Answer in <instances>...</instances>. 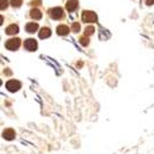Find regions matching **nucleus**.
Instances as JSON below:
<instances>
[{
    "label": "nucleus",
    "mask_w": 154,
    "mask_h": 154,
    "mask_svg": "<svg viewBox=\"0 0 154 154\" xmlns=\"http://www.w3.org/2000/svg\"><path fill=\"white\" fill-rule=\"evenodd\" d=\"M21 45V41L20 38H10V40H8L5 42V47L10 51H16Z\"/></svg>",
    "instance_id": "f257e3e1"
},
{
    "label": "nucleus",
    "mask_w": 154,
    "mask_h": 154,
    "mask_svg": "<svg viewBox=\"0 0 154 154\" xmlns=\"http://www.w3.org/2000/svg\"><path fill=\"white\" fill-rule=\"evenodd\" d=\"M82 19L84 22H95L97 20V16L93 11H84L82 14Z\"/></svg>",
    "instance_id": "f03ea898"
},
{
    "label": "nucleus",
    "mask_w": 154,
    "mask_h": 154,
    "mask_svg": "<svg viewBox=\"0 0 154 154\" xmlns=\"http://www.w3.org/2000/svg\"><path fill=\"white\" fill-rule=\"evenodd\" d=\"M64 15V12H63V9L62 8H53V9H51L49 10V16L54 19V20H59L62 19Z\"/></svg>",
    "instance_id": "7ed1b4c3"
},
{
    "label": "nucleus",
    "mask_w": 154,
    "mask_h": 154,
    "mask_svg": "<svg viewBox=\"0 0 154 154\" xmlns=\"http://www.w3.org/2000/svg\"><path fill=\"white\" fill-rule=\"evenodd\" d=\"M20 88H21V83L19 80H9L6 83V89L9 91H11V93L17 91Z\"/></svg>",
    "instance_id": "20e7f679"
},
{
    "label": "nucleus",
    "mask_w": 154,
    "mask_h": 154,
    "mask_svg": "<svg viewBox=\"0 0 154 154\" xmlns=\"http://www.w3.org/2000/svg\"><path fill=\"white\" fill-rule=\"evenodd\" d=\"M25 48L30 52H33V51L37 49V41L33 40V38H29V40L25 41Z\"/></svg>",
    "instance_id": "39448f33"
},
{
    "label": "nucleus",
    "mask_w": 154,
    "mask_h": 154,
    "mask_svg": "<svg viewBox=\"0 0 154 154\" xmlns=\"http://www.w3.org/2000/svg\"><path fill=\"white\" fill-rule=\"evenodd\" d=\"M15 131L12 130V128H6V130L3 132V137L6 139V140H12L15 138Z\"/></svg>",
    "instance_id": "423d86ee"
},
{
    "label": "nucleus",
    "mask_w": 154,
    "mask_h": 154,
    "mask_svg": "<svg viewBox=\"0 0 154 154\" xmlns=\"http://www.w3.org/2000/svg\"><path fill=\"white\" fill-rule=\"evenodd\" d=\"M69 31H70L69 27L66 26V25H59V26L57 27V33L59 36H67L69 33Z\"/></svg>",
    "instance_id": "0eeeda50"
},
{
    "label": "nucleus",
    "mask_w": 154,
    "mask_h": 154,
    "mask_svg": "<svg viewBox=\"0 0 154 154\" xmlns=\"http://www.w3.org/2000/svg\"><path fill=\"white\" fill-rule=\"evenodd\" d=\"M17 32H19V26H17V25H15V23H12V25H10V26H8L6 30H5L6 35H15Z\"/></svg>",
    "instance_id": "6e6552de"
},
{
    "label": "nucleus",
    "mask_w": 154,
    "mask_h": 154,
    "mask_svg": "<svg viewBox=\"0 0 154 154\" xmlns=\"http://www.w3.org/2000/svg\"><path fill=\"white\" fill-rule=\"evenodd\" d=\"M37 30H38V25L36 22H29L26 25V31L29 33H35Z\"/></svg>",
    "instance_id": "1a4fd4ad"
},
{
    "label": "nucleus",
    "mask_w": 154,
    "mask_h": 154,
    "mask_svg": "<svg viewBox=\"0 0 154 154\" xmlns=\"http://www.w3.org/2000/svg\"><path fill=\"white\" fill-rule=\"evenodd\" d=\"M76 8H78V0H68V3H67L68 11H74Z\"/></svg>",
    "instance_id": "9d476101"
},
{
    "label": "nucleus",
    "mask_w": 154,
    "mask_h": 154,
    "mask_svg": "<svg viewBox=\"0 0 154 154\" xmlns=\"http://www.w3.org/2000/svg\"><path fill=\"white\" fill-rule=\"evenodd\" d=\"M30 15H31V17L33 20H40L42 17V12L38 10V9H32L31 12H30Z\"/></svg>",
    "instance_id": "9b49d317"
},
{
    "label": "nucleus",
    "mask_w": 154,
    "mask_h": 154,
    "mask_svg": "<svg viewBox=\"0 0 154 154\" xmlns=\"http://www.w3.org/2000/svg\"><path fill=\"white\" fill-rule=\"evenodd\" d=\"M38 36H40V38H47L51 36V30L48 27H42L40 30V33H38Z\"/></svg>",
    "instance_id": "f8f14e48"
},
{
    "label": "nucleus",
    "mask_w": 154,
    "mask_h": 154,
    "mask_svg": "<svg viewBox=\"0 0 154 154\" xmlns=\"http://www.w3.org/2000/svg\"><path fill=\"white\" fill-rule=\"evenodd\" d=\"M94 31H95V29H94L93 26H88V27L85 29V31H84V35H85V36H90V35L94 33Z\"/></svg>",
    "instance_id": "ddd939ff"
},
{
    "label": "nucleus",
    "mask_w": 154,
    "mask_h": 154,
    "mask_svg": "<svg viewBox=\"0 0 154 154\" xmlns=\"http://www.w3.org/2000/svg\"><path fill=\"white\" fill-rule=\"evenodd\" d=\"M72 31H73V32H79V31H80V25H79L78 22H74V23L72 25Z\"/></svg>",
    "instance_id": "4468645a"
},
{
    "label": "nucleus",
    "mask_w": 154,
    "mask_h": 154,
    "mask_svg": "<svg viewBox=\"0 0 154 154\" xmlns=\"http://www.w3.org/2000/svg\"><path fill=\"white\" fill-rule=\"evenodd\" d=\"M10 3H11V5L14 8H19L22 4V0H10Z\"/></svg>",
    "instance_id": "2eb2a0df"
},
{
    "label": "nucleus",
    "mask_w": 154,
    "mask_h": 154,
    "mask_svg": "<svg viewBox=\"0 0 154 154\" xmlns=\"http://www.w3.org/2000/svg\"><path fill=\"white\" fill-rule=\"evenodd\" d=\"M80 43L83 45V46H88L89 45V40H88V36H83L82 38H80Z\"/></svg>",
    "instance_id": "dca6fc26"
},
{
    "label": "nucleus",
    "mask_w": 154,
    "mask_h": 154,
    "mask_svg": "<svg viewBox=\"0 0 154 154\" xmlns=\"http://www.w3.org/2000/svg\"><path fill=\"white\" fill-rule=\"evenodd\" d=\"M0 9L2 10H5L6 9V6H8V0H0Z\"/></svg>",
    "instance_id": "f3484780"
},
{
    "label": "nucleus",
    "mask_w": 154,
    "mask_h": 154,
    "mask_svg": "<svg viewBox=\"0 0 154 154\" xmlns=\"http://www.w3.org/2000/svg\"><path fill=\"white\" fill-rule=\"evenodd\" d=\"M146 4H147V5H152V4H154V0H147Z\"/></svg>",
    "instance_id": "a211bd4d"
}]
</instances>
